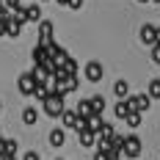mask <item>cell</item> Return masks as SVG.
<instances>
[{"instance_id":"obj_9","label":"cell","mask_w":160,"mask_h":160,"mask_svg":"<svg viewBox=\"0 0 160 160\" xmlns=\"http://www.w3.org/2000/svg\"><path fill=\"white\" fill-rule=\"evenodd\" d=\"M155 28H158V25H144V28H141V33H138V36H141V42H144V44H149V47L155 44Z\"/></svg>"},{"instance_id":"obj_29","label":"cell","mask_w":160,"mask_h":160,"mask_svg":"<svg viewBox=\"0 0 160 160\" xmlns=\"http://www.w3.org/2000/svg\"><path fill=\"white\" fill-rule=\"evenodd\" d=\"M55 3H58V6H66V0H55Z\"/></svg>"},{"instance_id":"obj_10","label":"cell","mask_w":160,"mask_h":160,"mask_svg":"<svg viewBox=\"0 0 160 160\" xmlns=\"http://www.w3.org/2000/svg\"><path fill=\"white\" fill-rule=\"evenodd\" d=\"M113 94L119 97V99L130 97V83H127V80H116V83H113Z\"/></svg>"},{"instance_id":"obj_3","label":"cell","mask_w":160,"mask_h":160,"mask_svg":"<svg viewBox=\"0 0 160 160\" xmlns=\"http://www.w3.org/2000/svg\"><path fill=\"white\" fill-rule=\"evenodd\" d=\"M141 138H138V135H127V138H124V146H122V152H124V155H127V158H138V155H141Z\"/></svg>"},{"instance_id":"obj_16","label":"cell","mask_w":160,"mask_h":160,"mask_svg":"<svg viewBox=\"0 0 160 160\" xmlns=\"http://www.w3.org/2000/svg\"><path fill=\"white\" fill-rule=\"evenodd\" d=\"M127 113H130V102H127V97H124L122 102H116V116H119V119H124Z\"/></svg>"},{"instance_id":"obj_26","label":"cell","mask_w":160,"mask_h":160,"mask_svg":"<svg viewBox=\"0 0 160 160\" xmlns=\"http://www.w3.org/2000/svg\"><path fill=\"white\" fill-rule=\"evenodd\" d=\"M155 44H160V28H155Z\"/></svg>"},{"instance_id":"obj_2","label":"cell","mask_w":160,"mask_h":160,"mask_svg":"<svg viewBox=\"0 0 160 160\" xmlns=\"http://www.w3.org/2000/svg\"><path fill=\"white\" fill-rule=\"evenodd\" d=\"M127 102H130V111L144 113V111H149V105H152V97L149 94H135V97H127Z\"/></svg>"},{"instance_id":"obj_31","label":"cell","mask_w":160,"mask_h":160,"mask_svg":"<svg viewBox=\"0 0 160 160\" xmlns=\"http://www.w3.org/2000/svg\"><path fill=\"white\" fill-rule=\"evenodd\" d=\"M152 3H160V0H152Z\"/></svg>"},{"instance_id":"obj_24","label":"cell","mask_w":160,"mask_h":160,"mask_svg":"<svg viewBox=\"0 0 160 160\" xmlns=\"http://www.w3.org/2000/svg\"><path fill=\"white\" fill-rule=\"evenodd\" d=\"M22 160H42V158H39L36 152H25V155H22Z\"/></svg>"},{"instance_id":"obj_6","label":"cell","mask_w":160,"mask_h":160,"mask_svg":"<svg viewBox=\"0 0 160 160\" xmlns=\"http://www.w3.org/2000/svg\"><path fill=\"white\" fill-rule=\"evenodd\" d=\"M52 39V22L50 19H39V44H47Z\"/></svg>"},{"instance_id":"obj_30","label":"cell","mask_w":160,"mask_h":160,"mask_svg":"<svg viewBox=\"0 0 160 160\" xmlns=\"http://www.w3.org/2000/svg\"><path fill=\"white\" fill-rule=\"evenodd\" d=\"M138 3H149V0H138Z\"/></svg>"},{"instance_id":"obj_5","label":"cell","mask_w":160,"mask_h":160,"mask_svg":"<svg viewBox=\"0 0 160 160\" xmlns=\"http://www.w3.org/2000/svg\"><path fill=\"white\" fill-rule=\"evenodd\" d=\"M102 75H105V72H102V64H99V61H88V64H86V80H88V83H99Z\"/></svg>"},{"instance_id":"obj_18","label":"cell","mask_w":160,"mask_h":160,"mask_svg":"<svg viewBox=\"0 0 160 160\" xmlns=\"http://www.w3.org/2000/svg\"><path fill=\"white\" fill-rule=\"evenodd\" d=\"M88 102H91V108H94V113H102V111H105V99H102V97H91Z\"/></svg>"},{"instance_id":"obj_32","label":"cell","mask_w":160,"mask_h":160,"mask_svg":"<svg viewBox=\"0 0 160 160\" xmlns=\"http://www.w3.org/2000/svg\"><path fill=\"white\" fill-rule=\"evenodd\" d=\"M0 111H3V105H0Z\"/></svg>"},{"instance_id":"obj_13","label":"cell","mask_w":160,"mask_h":160,"mask_svg":"<svg viewBox=\"0 0 160 160\" xmlns=\"http://www.w3.org/2000/svg\"><path fill=\"white\" fill-rule=\"evenodd\" d=\"M61 122H64V127H72V130H75V124H78V113L64 108V111H61Z\"/></svg>"},{"instance_id":"obj_12","label":"cell","mask_w":160,"mask_h":160,"mask_svg":"<svg viewBox=\"0 0 160 160\" xmlns=\"http://www.w3.org/2000/svg\"><path fill=\"white\" fill-rule=\"evenodd\" d=\"M80 116V119H91V116H94V108H91V102H88V99H83V102H80L78 105V111H75Z\"/></svg>"},{"instance_id":"obj_8","label":"cell","mask_w":160,"mask_h":160,"mask_svg":"<svg viewBox=\"0 0 160 160\" xmlns=\"http://www.w3.org/2000/svg\"><path fill=\"white\" fill-rule=\"evenodd\" d=\"M42 19V6H25V22H39Z\"/></svg>"},{"instance_id":"obj_19","label":"cell","mask_w":160,"mask_h":160,"mask_svg":"<svg viewBox=\"0 0 160 160\" xmlns=\"http://www.w3.org/2000/svg\"><path fill=\"white\" fill-rule=\"evenodd\" d=\"M105 155H108V160H122V152L113 146H105Z\"/></svg>"},{"instance_id":"obj_1","label":"cell","mask_w":160,"mask_h":160,"mask_svg":"<svg viewBox=\"0 0 160 160\" xmlns=\"http://www.w3.org/2000/svg\"><path fill=\"white\" fill-rule=\"evenodd\" d=\"M42 105H44V113H47L50 119H58V116H61V111H64V94L52 91V94H50Z\"/></svg>"},{"instance_id":"obj_25","label":"cell","mask_w":160,"mask_h":160,"mask_svg":"<svg viewBox=\"0 0 160 160\" xmlns=\"http://www.w3.org/2000/svg\"><path fill=\"white\" fill-rule=\"evenodd\" d=\"M3 6H8V8H14V6H19V0H3Z\"/></svg>"},{"instance_id":"obj_15","label":"cell","mask_w":160,"mask_h":160,"mask_svg":"<svg viewBox=\"0 0 160 160\" xmlns=\"http://www.w3.org/2000/svg\"><path fill=\"white\" fill-rule=\"evenodd\" d=\"M36 119H39V111L36 108H25L22 111V122L25 124H36Z\"/></svg>"},{"instance_id":"obj_20","label":"cell","mask_w":160,"mask_h":160,"mask_svg":"<svg viewBox=\"0 0 160 160\" xmlns=\"http://www.w3.org/2000/svg\"><path fill=\"white\" fill-rule=\"evenodd\" d=\"M6 155H17V141H14V138L6 141Z\"/></svg>"},{"instance_id":"obj_11","label":"cell","mask_w":160,"mask_h":160,"mask_svg":"<svg viewBox=\"0 0 160 160\" xmlns=\"http://www.w3.org/2000/svg\"><path fill=\"white\" fill-rule=\"evenodd\" d=\"M64 141H66V132L61 127L50 130V144H52V146H64Z\"/></svg>"},{"instance_id":"obj_22","label":"cell","mask_w":160,"mask_h":160,"mask_svg":"<svg viewBox=\"0 0 160 160\" xmlns=\"http://www.w3.org/2000/svg\"><path fill=\"white\" fill-rule=\"evenodd\" d=\"M94 160H108V155H105V149H94Z\"/></svg>"},{"instance_id":"obj_14","label":"cell","mask_w":160,"mask_h":160,"mask_svg":"<svg viewBox=\"0 0 160 160\" xmlns=\"http://www.w3.org/2000/svg\"><path fill=\"white\" fill-rule=\"evenodd\" d=\"M124 122H127V127H130V130L141 127V113H138V111H130L127 116H124Z\"/></svg>"},{"instance_id":"obj_28","label":"cell","mask_w":160,"mask_h":160,"mask_svg":"<svg viewBox=\"0 0 160 160\" xmlns=\"http://www.w3.org/2000/svg\"><path fill=\"white\" fill-rule=\"evenodd\" d=\"M0 155H6V141L0 138Z\"/></svg>"},{"instance_id":"obj_23","label":"cell","mask_w":160,"mask_h":160,"mask_svg":"<svg viewBox=\"0 0 160 160\" xmlns=\"http://www.w3.org/2000/svg\"><path fill=\"white\" fill-rule=\"evenodd\" d=\"M66 6H69V8H75V11H78L80 6H83V0H66Z\"/></svg>"},{"instance_id":"obj_17","label":"cell","mask_w":160,"mask_h":160,"mask_svg":"<svg viewBox=\"0 0 160 160\" xmlns=\"http://www.w3.org/2000/svg\"><path fill=\"white\" fill-rule=\"evenodd\" d=\"M146 94L152 97V99H160V80H149V91Z\"/></svg>"},{"instance_id":"obj_27","label":"cell","mask_w":160,"mask_h":160,"mask_svg":"<svg viewBox=\"0 0 160 160\" xmlns=\"http://www.w3.org/2000/svg\"><path fill=\"white\" fill-rule=\"evenodd\" d=\"M0 160H17V155H0Z\"/></svg>"},{"instance_id":"obj_4","label":"cell","mask_w":160,"mask_h":160,"mask_svg":"<svg viewBox=\"0 0 160 160\" xmlns=\"http://www.w3.org/2000/svg\"><path fill=\"white\" fill-rule=\"evenodd\" d=\"M19 94L25 97H33V88H36V78H33V72H25V75H19Z\"/></svg>"},{"instance_id":"obj_21","label":"cell","mask_w":160,"mask_h":160,"mask_svg":"<svg viewBox=\"0 0 160 160\" xmlns=\"http://www.w3.org/2000/svg\"><path fill=\"white\" fill-rule=\"evenodd\" d=\"M152 61L160 64V44H152Z\"/></svg>"},{"instance_id":"obj_7","label":"cell","mask_w":160,"mask_h":160,"mask_svg":"<svg viewBox=\"0 0 160 160\" xmlns=\"http://www.w3.org/2000/svg\"><path fill=\"white\" fill-rule=\"evenodd\" d=\"M78 135H80V144L86 146V149H94V144H97V135H94V132H91L88 127H86V130H80Z\"/></svg>"}]
</instances>
